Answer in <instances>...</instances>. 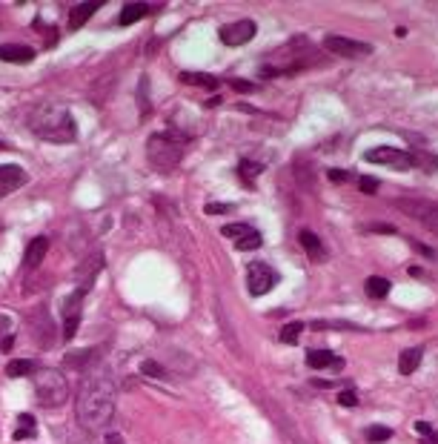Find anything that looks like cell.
Masks as SVG:
<instances>
[{
  "label": "cell",
  "mask_w": 438,
  "mask_h": 444,
  "mask_svg": "<svg viewBox=\"0 0 438 444\" xmlns=\"http://www.w3.org/2000/svg\"><path fill=\"white\" fill-rule=\"evenodd\" d=\"M46 253H49V238H32V244L26 247V255H23V261H26V267L29 269H34L37 264H41L43 258H46Z\"/></svg>",
  "instance_id": "cell-14"
},
{
  "label": "cell",
  "mask_w": 438,
  "mask_h": 444,
  "mask_svg": "<svg viewBox=\"0 0 438 444\" xmlns=\"http://www.w3.org/2000/svg\"><path fill=\"white\" fill-rule=\"evenodd\" d=\"M29 373H34V361H29V358H14V361L6 364V376L9 378H23Z\"/></svg>",
  "instance_id": "cell-19"
},
{
  "label": "cell",
  "mask_w": 438,
  "mask_h": 444,
  "mask_svg": "<svg viewBox=\"0 0 438 444\" xmlns=\"http://www.w3.org/2000/svg\"><path fill=\"white\" fill-rule=\"evenodd\" d=\"M330 178L341 184V181H350L352 175H350V172H347V169H330Z\"/></svg>",
  "instance_id": "cell-36"
},
{
  "label": "cell",
  "mask_w": 438,
  "mask_h": 444,
  "mask_svg": "<svg viewBox=\"0 0 438 444\" xmlns=\"http://www.w3.org/2000/svg\"><path fill=\"white\" fill-rule=\"evenodd\" d=\"M370 164H384L390 169H398V172H407L412 166V155L404 149H395V146H375L364 155Z\"/></svg>",
  "instance_id": "cell-6"
},
{
  "label": "cell",
  "mask_w": 438,
  "mask_h": 444,
  "mask_svg": "<svg viewBox=\"0 0 438 444\" xmlns=\"http://www.w3.org/2000/svg\"><path fill=\"white\" fill-rule=\"evenodd\" d=\"M415 430L424 436V441H421V444H438V433L430 427L427 421H415Z\"/></svg>",
  "instance_id": "cell-28"
},
{
  "label": "cell",
  "mask_w": 438,
  "mask_h": 444,
  "mask_svg": "<svg viewBox=\"0 0 438 444\" xmlns=\"http://www.w3.org/2000/svg\"><path fill=\"white\" fill-rule=\"evenodd\" d=\"M34 390H37V401H41L43 407H61V404L69 398L66 376H61L58 370H52V367L37 370V376H34Z\"/></svg>",
  "instance_id": "cell-4"
},
{
  "label": "cell",
  "mask_w": 438,
  "mask_h": 444,
  "mask_svg": "<svg viewBox=\"0 0 438 444\" xmlns=\"http://www.w3.org/2000/svg\"><path fill=\"white\" fill-rule=\"evenodd\" d=\"M74 410H78V421L83 430H103L115 416V384L106 376H86Z\"/></svg>",
  "instance_id": "cell-1"
},
{
  "label": "cell",
  "mask_w": 438,
  "mask_h": 444,
  "mask_svg": "<svg viewBox=\"0 0 438 444\" xmlns=\"http://www.w3.org/2000/svg\"><path fill=\"white\" fill-rule=\"evenodd\" d=\"M221 233H223L226 238H235V241H241V238H246V235L252 233V226H250V224H226V226L221 229Z\"/></svg>",
  "instance_id": "cell-22"
},
{
  "label": "cell",
  "mask_w": 438,
  "mask_h": 444,
  "mask_svg": "<svg viewBox=\"0 0 438 444\" xmlns=\"http://www.w3.org/2000/svg\"><path fill=\"white\" fill-rule=\"evenodd\" d=\"M155 6H149V3H126L123 9H121V15H118V23L121 26H132V23H138L141 17H146Z\"/></svg>",
  "instance_id": "cell-15"
},
{
  "label": "cell",
  "mask_w": 438,
  "mask_h": 444,
  "mask_svg": "<svg viewBox=\"0 0 438 444\" xmlns=\"http://www.w3.org/2000/svg\"><path fill=\"white\" fill-rule=\"evenodd\" d=\"M338 404H341V407H355V404H358V393L355 390L338 393Z\"/></svg>",
  "instance_id": "cell-30"
},
{
  "label": "cell",
  "mask_w": 438,
  "mask_h": 444,
  "mask_svg": "<svg viewBox=\"0 0 438 444\" xmlns=\"http://www.w3.org/2000/svg\"><path fill=\"white\" fill-rule=\"evenodd\" d=\"M181 84H189V86H206V89H215L218 81L212 75H203V72H181Z\"/></svg>",
  "instance_id": "cell-18"
},
{
  "label": "cell",
  "mask_w": 438,
  "mask_h": 444,
  "mask_svg": "<svg viewBox=\"0 0 438 444\" xmlns=\"http://www.w3.org/2000/svg\"><path fill=\"white\" fill-rule=\"evenodd\" d=\"M323 46H327L332 55H344V57H367V55H372L370 44H361V41L341 37V35H327L323 37Z\"/></svg>",
  "instance_id": "cell-7"
},
{
  "label": "cell",
  "mask_w": 438,
  "mask_h": 444,
  "mask_svg": "<svg viewBox=\"0 0 438 444\" xmlns=\"http://www.w3.org/2000/svg\"><path fill=\"white\" fill-rule=\"evenodd\" d=\"M141 370H143V376H149V378H163V367L158 364V361H143L141 364Z\"/></svg>",
  "instance_id": "cell-29"
},
{
  "label": "cell",
  "mask_w": 438,
  "mask_h": 444,
  "mask_svg": "<svg viewBox=\"0 0 438 444\" xmlns=\"http://www.w3.org/2000/svg\"><path fill=\"white\" fill-rule=\"evenodd\" d=\"M78 324H81V318H66V327H63V338L66 341L74 338V333H78Z\"/></svg>",
  "instance_id": "cell-32"
},
{
  "label": "cell",
  "mask_w": 438,
  "mask_h": 444,
  "mask_svg": "<svg viewBox=\"0 0 438 444\" xmlns=\"http://www.w3.org/2000/svg\"><path fill=\"white\" fill-rule=\"evenodd\" d=\"M418 364H421V347H410L398 358V370H401V376H412L418 370Z\"/></svg>",
  "instance_id": "cell-17"
},
{
  "label": "cell",
  "mask_w": 438,
  "mask_h": 444,
  "mask_svg": "<svg viewBox=\"0 0 438 444\" xmlns=\"http://www.w3.org/2000/svg\"><path fill=\"white\" fill-rule=\"evenodd\" d=\"M106 444H126V441H123V436H118V433H109V436H106Z\"/></svg>",
  "instance_id": "cell-38"
},
{
  "label": "cell",
  "mask_w": 438,
  "mask_h": 444,
  "mask_svg": "<svg viewBox=\"0 0 438 444\" xmlns=\"http://www.w3.org/2000/svg\"><path fill=\"white\" fill-rule=\"evenodd\" d=\"M263 241H261V233H258V229H252V233L250 235H246V238H241V241H235V247L241 249V253H250V249H258Z\"/></svg>",
  "instance_id": "cell-25"
},
{
  "label": "cell",
  "mask_w": 438,
  "mask_h": 444,
  "mask_svg": "<svg viewBox=\"0 0 438 444\" xmlns=\"http://www.w3.org/2000/svg\"><path fill=\"white\" fill-rule=\"evenodd\" d=\"M86 361H94V356L89 350H81V353H72L66 356V367H74V370H83V364Z\"/></svg>",
  "instance_id": "cell-26"
},
{
  "label": "cell",
  "mask_w": 438,
  "mask_h": 444,
  "mask_svg": "<svg viewBox=\"0 0 438 444\" xmlns=\"http://www.w3.org/2000/svg\"><path fill=\"white\" fill-rule=\"evenodd\" d=\"M186 135L178 129H166V132H155L152 138L146 141V155L149 164L155 166L158 172H169L175 169L183 158V149H186Z\"/></svg>",
  "instance_id": "cell-3"
},
{
  "label": "cell",
  "mask_w": 438,
  "mask_h": 444,
  "mask_svg": "<svg viewBox=\"0 0 438 444\" xmlns=\"http://www.w3.org/2000/svg\"><path fill=\"white\" fill-rule=\"evenodd\" d=\"M232 204H206V215H221V212H232Z\"/></svg>",
  "instance_id": "cell-31"
},
{
  "label": "cell",
  "mask_w": 438,
  "mask_h": 444,
  "mask_svg": "<svg viewBox=\"0 0 438 444\" xmlns=\"http://www.w3.org/2000/svg\"><path fill=\"white\" fill-rule=\"evenodd\" d=\"M378 189V181L375 178H361V192H367V195H375Z\"/></svg>",
  "instance_id": "cell-34"
},
{
  "label": "cell",
  "mask_w": 438,
  "mask_h": 444,
  "mask_svg": "<svg viewBox=\"0 0 438 444\" xmlns=\"http://www.w3.org/2000/svg\"><path fill=\"white\" fill-rule=\"evenodd\" d=\"M238 172H241L243 184H252V181L261 175V166H258V164H252V161H241V164H238Z\"/></svg>",
  "instance_id": "cell-24"
},
{
  "label": "cell",
  "mask_w": 438,
  "mask_h": 444,
  "mask_svg": "<svg viewBox=\"0 0 438 444\" xmlns=\"http://www.w3.org/2000/svg\"><path fill=\"white\" fill-rule=\"evenodd\" d=\"M258 26L255 21H235V23H226L221 29V41L226 46H243V44H250L252 37H255Z\"/></svg>",
  "instance_id": "cell-9"
},
{
  "label": "cell",
  "mask_w": 438,
  "mask_h": 444,
  "mask_svg": "<svg viewBox=\"0 0 438 444\" xmlns=\"http://www.w3.org/2000/svg\"><path fill=\"white\" fill-rule=\"evenodd\" d=\"M17 421H21V424H17V430H14V441L34 438V433H37V427H34V418H32V416H21Z\"/></svg>",
  "instance_id": "cell-21"
},
{
  "label": "cell",
  "mask_w": 438,
  "mask_h": 444,
  "mask_svg": "<svg viewBox=\"0 0 438 444\" xmlns=\"http://www.w3.org/2000/svg\"><path fill=\"white\" fill-rule=\"evenodd\" d=\"M0 61H6V64H32L34 61V49L21 46V44H3L0 46Z\"/></svg>",
  "instance_id": "cell-11"
},
{
  "label": "cell",
  "mask_w": 438,
  "mask_h": 444,
  "mask_svg": "<svg viewBox=\"0 0 438 444\" xmlns=\"http://www.w3.org/2000/svg\"><path fill=\"white\" fill-rule=\"evenodd\" d=\"M275 273H272V267L270 264H252L250 267V273H246V287H250V293L252 296H266L270 289L275 287Z\"/></svg>",
  "instance_id": "cell-8"
},
{
  "label": "cell",
  "mask_w": 438,
  "mask_h": 444,
  "mask_svg": "<svg viewBox=\"0 0 438 444\" xmlns=\"http://www.w3.org/2000/svg\"><path fill=\"white\" fill-rule=\"evenodd\" d=\"M29 129L41 141H49V144H69V141H74V135H78L74 118L61 104H41L37 106L29 115Z\"/></svg>",
  "instance_id": "cell-2"
},
{
  "label": "cell",
  "mask_w": 438,
  "mask_h": 444,
  "mask_svg": "<svg viewBox=\"0 0 438 444\" xmlns=\"http://www.w3.org/2000/svg\"><path fill=\"white\" fill-rule=\"evenodd\" d=\"M26 181H29V175H26L23 166H17V164H3V166H0V198L12 195V192L21 189Z\"/></svg>",
  "instance_id": "cell-10"
},
{
  "label": "cell",
  "mask_w": 438,
  "mask_h": 444,
  "mask_svg": "<svg viewBox=\"0 0 438 444\" xmlns=\"http://www.w3.org/2000/svg\"><path fill=\"white\" fill-rule=\"evenodd\" d=\"M0 149H6V146H3V144H0Z\"/></svg>",
  "instance_id": "cell-39"
},
{
  "label": "cell",
  "mask_w": 438,
  "mask_h": 444,
  "mask_svg": "<svg viewBox=\"0 0 438 444\" xmlns=\"http://www.w3.org/2000/svg\"><path fill=\"white\" fill-rule=\"evenodd\" d=\"M410 247L415 249V253H421V255H427V258H435V253H432L430 247H424V244H418V241H412V238H410Z\"/></svg>",
  "instance_id": "cell-35"
},
{
  "label": "cell",
  "mask_w": 438,
  "mask_h": 444,
  "mask_svg": "<svg viewBox=\"0 0 438 444\" xmlns=\"http://www.w3.org/2000/svg\"><path fill=\"white\" fill-rule=\"evenodd\" d=\"M395 206L401 209V212H407L410 218H415L418 224H424L430 233L438 235V204L421 201V198H398Z\"/></svg>",
  "instance_id": "cell-5"
},
{
  "label": "cell",
  "mask_w": 438,
  "mask_h": 444,
  "mask_svg": "<svg viewBox=\"0 0 438 444\" xmlns=\"http://www.w3.org/2000/svg\"><path fill=\"white\" fill-rule=\"evenodd\" d=\"M232 86H235L238 92H252V84H250V81H232Z\"/></svg>",
  "instance_id": "cell-37"
},
{
  "label": "cell",
  "mask_w": 438,
  "mask_h": 444,
  "mask_svg": "<svg viewBox=\"0 0 438 444\" xmlns=\"http://www.w3.org/2000/svg\"><path fill=\"white\" fill-rule=\"evenodd\" d=\"M101 9V3H81V6H74V9H69V17H66V26L74 32V29H81L89 17Z\"/></svg>",
  "instance_id": "cell-13"
},
{
  "label": "cell",
  "mask_w": 438,
  "mask_h": 444,
  "mask_svg": "<svg viewBox=\"0 0 438 444\" xmlns=\"http://www.w3.org/2000/svg\"><path fill=\"white\" fill-rule=\"evenodd\" d=\"M298 241H301V247L307 249V255H310V261H315V264H321V261H327V249H323V244H321V238L312 233V229H301V235H298Z\"/></svg>",
  "instance_id": "cell-12"
},
{
  "label": "cell",
  "mask_w": 438,
  "mask_h": 444,
  "mask_svg": "<svg viewBox=\"0 0 438 444\" xmlns=\"http://www.w3.org/2000/svg\"><path fill=\"white\" fill-rule=\"evenodd\" d=\"M392 438V430L390 427H381V424H375V427H370L367 430V441H390Z\"/></svg>",
  "instance_id": "cell-27"
},
{
  "label": "cell",
  "mask_w": 438,
  "mask_h": 444,
  "mask_svg": "<svg viewBox=\"0 0 438 444\" xmlns=\"http://www.w3.org/2000/svg\"><path fill=\"white\" fill-rule=\"evenodd\" d=\"M307 364L312 370H323V367H341V358L332 356L330 350H310L307 353Z\"/></svg>",
  "instance_id": "cell-16"
},
{
  "label": "cell",
  "mask_w": 438,
  "mask_h": 444,
  "mask_svg": "<svg viewBox=\"0 0 438 444\" xmlns=\"http://www.w3.org/2000/svg\"><path fill=\"white\" fill-rule=\"evenodd\" d=\"M367 229H370V233H384V235H395V233H398L392 224H370Z\"/></svg>",
  "instance_id": "cell-33"
},
{
  "label": "cell",
  "mask_w": 438,
  "mask_h": 444,
  "mask_svg": "<svg viewBox=\"0 0 438 444\" xmlns=\"http://www.w3.org/2000/svg\"><path fill=\"white\" fill-rule=\"evenodd\" d=\"M367 296L370 298H384V296H390V281L387 278H381V276H372V278H367Z\"/></svg>",
  "instance_id": "cell-20"
},
{
  "label": "cell",
  "mask_w": 438,
  "mask_h": 444,
  "mask_svg": "<svg viewBox=\"0 0 438 444\" xmlns=\"http://www.w3.org/2000/svg\"><path fill=\"white\" fill-rule=\"evenodd\" d=\"M301 333H303V324H301V321L287 324V327H283V330H281V341H283V344H298Z\"/></svg>",
  "instance_id": "cell-23"
}]
</instances>
